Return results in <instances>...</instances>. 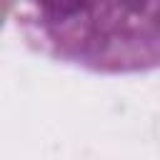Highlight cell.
Here are the masks:
<instances>
[{"instance_id":"obj_1","label":"cell","mask_w":160,"mask_h":160,"mask_svg":"<svg viewBox=\"0 0 160 160\" xmlns=\"http://www.w3.org/2000/svg\"><path fill=\"white\" fill-rule=\"evenodd\" d=\"M12 22L30 50L88 72L160 70V2H22Z\"/></svg>"}]
</instances>
